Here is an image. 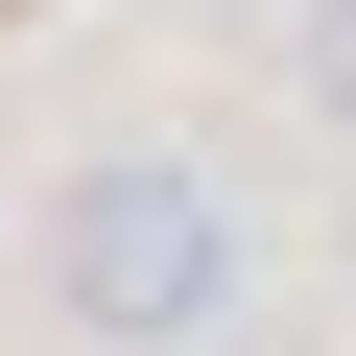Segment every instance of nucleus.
<instances>
[{
    "mask_svg": "<svg viewBox=\"0 0 356 356\" xmlns=\"http://www.w3.org/2000/svg\"><path fill=\"white\" fill-rule=\"evenodd\" d=\"M309 95H332V119H356V0H309Z\"/></svg>",
    "mask_w": 356,
    "mask_h": 356,
    "instance_id": "2",
    "label": "nucleus"
},
{
    "mask_svg": "<svg viewBox=\"0 0 356 356\" xmlns=\"http://www.w3.org/2000/svg\"><path fill=\"white\" fill-rule=\"evenodd\" d=\"M48 309H72L95 356L214 332V309H238V214H214V166H166V143L72 166V191H48Z\"/></svg>",
    "mask_w": 356,
    "mask_h": 356,
    "instance_id": "1",
    "label": "nucleus"
}]
</instances>
